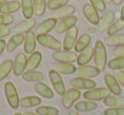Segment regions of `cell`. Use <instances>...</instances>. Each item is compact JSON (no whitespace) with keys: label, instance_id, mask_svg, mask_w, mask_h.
<instances>
[{"label":"cell","instance_id":"cell-50","mask_svg":"<svg viewBox=\"0 0 124 115\" xmlns=\"http://www.w3.org/2000/svg\"><path fill=\"white\" fill-rule=\"evenodd\" d=\"M103 1H105L106 3H111V1H112V0H103Z\"/></svg>","mask_w":124,"mask_h":115},{"label":"cell","instance_id":"cell-2","mask_svg":"<svg viewBox=\"0 0 124 115\" xmlns=\"http://www.w3.org/2000/svg\"><path fill=\"white\" fill-rule=\"evenodd\" d=\"M3 89H4V94H6L7 101H8L10 108L13 110H16L20 107V98L14 84L12 81H6Z\"/></svg>","mask_w":124,"mask_h":115},{"label":"cell","instance_id":"cell-10","mask_svg":"<svg viewBox=\"0 0 124 115\" xmlns=\"http://www.w3.org/2000/svg\"><path fill=\"white\" fill-rule=\"evenodd\" d=\"M26 62H27V58H26L25 52H20L17 56L15 57V60L13 62V74L14 76H21L26 70Z\"/></svg>","mask_w":124,"mask_h":115},{"label":"cell","instance_id":"cell-48","mask_svg":"<svg viewBox=\"0 0 124 115\" xmlns=\"http://www.w3.org/2000/svg\"><path fill=\"white\" fill-rule=\"evenodd\" d=\"M69 115H79L78 112H76L75 110H71L70 112H69Z\"/></svg>","mask_w":124,"mask_h":115},{"label":"cell","instance_id":"cell-9","mask_svg":"<svg viewBox=\"0 0 124 115\" xmlns=\"http://www.w3.org/2000/svg\"><path fill=\"white\" fill-rule=\"evenodd\" d=\"M77 35H78V29L77 27H72L66 32L65 36L63 39V43H62V48L66 51H71V49L74 48V45L77 40Z\"/></svg>","mask_w":124,"mask_h":115},{"label":"cell","instance_id":"cell-51","mask_svg":"<svg viewBox=\"0 0 124 115\" xmlns=\"http://www.w3.org/2000/svg\"><path fill=\"white\" fill-rule=\"evenodd\" d=\"M6 1H8V0H0V4H2V3H4Z\"/></svg>","mask_w":124,"mask_h":115},{"label":"cell","instance_id":"cell-22","mask_svg":"<svg viewBox=\"0 0 124 115\" xmlns=\"http://www.w3.org/2000/svg\"><path fill=\"white\" fill-rule=\"evenodd\" d=\"M22 78L25 81L28 83H37V81H41L45 78V75L40 71L32 70V71H26L22 74Z\"/></svg>","mask_w":124,"mask_h":115},{"label":"cell","instance_id":"cell-31","mask_svg":"<svg viewBox=\"0 0 124 115\" xmlns=\"http://www.w3.org/2000/svg\"><path fill=\"white\" fill-rule=\"evenodd\" d=\"M105 43L109 47H116L124 43V34H114V35H108L105 38Z\"/></svg>","mask_w":124,"mask_h":115},{"label":"cell","instance_id":"cell-6","mask_svg":"<svg viewBox=\"0 0 124 115\" xmlns=\"http://www.w3.org/2000/svg\"><path fill=\"white\" fill-rule=\"evenodd\" d=\"M49 79L51 81V85L54 87V89L56 90V92L59 96H63L65 92V86H64L63 79H62L60 73H58L56 70H50L49 71Z\"/></svg>","mask_w":124,"mask_h":115},{"label":"cell","instance_id":"cell-52","mask_svg":"<svg viewBox=\"0 0 124 115\" xmlns=\"http://www.w3.org/2000/svg\"><path fill=\"white\" fill-rule=\"evenodd\" d=\"M14 115H22V114H21V113H20V112H16V113H15Z\"/></svg>","mask_w":124,"mask_h":115},{"label":"cell","instance_id":"cell-24","mask_svg":"<svg viewBox=\"0 0 124 115\" xmlns=\"http://www.w3.org/2000/svg\"><path fill=\"white\" fill-rule=\"evenodd\" d=\"M93 56H94V47H90V46H88V47H86L84 50H82L81 52H79V54L77 56V64H78L79 66L81 65H85V64H87L88 62L92 60Z\"/></svg>","mask_w":124,"mask_h":115},{"label":"cell","instance_id":"cell-44","mask_svg":"<svg viewBox=\"0 0 124 115\" xmlns=\"http://www.w3.org/2000/svg\"><path fill=\"white\" fill-rule=\"evenodd\" d=\"M11 33V28L8 25H0V39L8 36Z\"/></svg>","mask_w":124,"mask_h":115},{"label":"cell","instance_id":"cell-5","mask_svg":"<svg viewBox=\"0 0 124 115\" xmlns=\"http://www.w3.org/2000/svg\"><path fill=\"white\" fill-rule=\"evenodd\" d=\"M79 97H81V91L77 88H70L65 90L64 94L62 96V105L65 109H71L72 105L77 101V99H79Z\"/></svg>","mask_w":124,"mask_h":115},{"label":"cell","instance_id":"cell-12","mask_svg":"<svg viewBox=\"0 0 124 115\" xmlns=\"http://www.w3.org/2000/svg\"><path fill=\"white\" fill-rule=\"evenodd\" d=\"M83 13L85 15L86 20L89 22L90 24L93 25H98L99 23V14H98V11L92 6V3H85L83 7Z\"/></svg>","mask_w":124,"mask_h":115},{"label":"cell","instance_id":"cell-35","mask_svg":"<svg viewBox=\"0 0 124 115\" xmlns=\"http://www.w3.org/2000/svg\"><path fill=\"white\" fill-rule=\"evenodd\" d=\"M33 6H34V13L37 16H41L46 11L47 2L46 0H33Z\"/></svg>","mask_w":124,"mask_h":115},{"label":"cell","instance_id":"cell-13","mask_svg":"<svg viewBox=\"0 0 124 115\" xmlns=\"http://www.w3.org/2000/svg\"><path fill=\"white\" fill-rule=\"evenodd\" d=\"M105 83L107 85V88L110 90L112 94H116V96H120L121 92H122V89H121V85L119 84V81L116 80V78L113 76V75L109 74V73H106L105 76Z\"/></svg>","mask_w":124,"mask_h":115},{"label":"cell","instance_id":"cell-46","mask_svg":"<svg viewBox=\"0 0 124 115\" xmlns=\"http://www.w3.org/2000/svg\"><path fill=\"white\" fill-rule=\"evenodd\" d=\"M120 19H121V20H124V4H123L122 9H121V13H120Z\"/></svg>","mask_w":124,"mask_h":115},{"label":"cell","instance_id":"cell-45","mask_svg":"<svg viewBox=\"0 0 124 115\" xmlns=\"http://www.w3.org/2000/svg\"><path fill=\"white\" fill-rule=\"evenodd\" d=\"M6 46H7V43H6V40H4L3 38L2 39H0V54L3 52V50L6 49Z\"/></svg>","mask_w":124,"mask_h":115},{"label":"cell","instance_id":"cell-42","mask_svg":"<svg viewBox=\"0 0 124 115\" xmlns=\"http://www.w3.org/2000/svg\"><path fill=\"white\" fill-rule=\"evenodd\" d=\"M114 77L116 78V80L119 81V84H120L122 87H124V72L122 70H116V72H114Z\"/></svg>","mask_w":124,"mask_h":115},{"label":"cell","instance_id":"cell-8","mask_svg":"<svg viewBox=\"0 0 124 115\" xmlns=\"http://www.w3.org/2000/svg\"><path fill=\"white\" fill-rule=\"evenodd\" d=\"M101 71L96 65H81L76 68L75 74L76 76L84 77V78H94L100 74Z\"/></svg>","mask_w":124,"mask_h":115},{"label":"cell","instance_id":"cell-16","mask_svg":"<svg viewBox=\"0 0 124 115\" xmlns=\"http://www.w3.org/2000/svg\"><path fill=\"white\" fill-rule=\"evenodd\" d=\"M75 7L72 6V4H66V6L62 7L60 9H57V10H54L51 12V17L56 20H61L64 19L66 16H70V15H73L75 12Z\"/></svg>","mask_w":124,"mask_h":115},{"label":"cell","instance_id":"cell-36","mask_svg":"<svg viewBox=\"0 0 124 115\" xmlns=\"http://www.w3.org/2000/svg\"><path fill=\"white\" fill-rule=\"evenodd\" d=\"M107 64L110 70H122L124 68V57H116L110 60Z\"/></svg>","mask_w":124,"mask_h":115},{"label":"cell","instance_id":"cell-28","mask_svg":"<svg viewBox=\"0 0 124 115\" xmlns=\"http://www.w3.org/2000/svg\"><path fill=\"white\" fill-rule=\"evenodd\" d=\"M103 104L109 108H116V107H124V96H108L103 99Z\"/></svg>","mask_w":124,"mask_h":115},{"label":"cell","instance_id":"cell-19","mask_svg":"<svg viewBox=\"0 0 124 115\" xmlns=\"http://www.w3.org/2000/svg\"><path fill=\"white\" fill-rule=\"evenodd\" d=\"M57 25V20L54 17H49V19H46L37 26L36 28V33L37 35L39 34H48L50 30H52L54 28V26Z\"/></svg>","mask_w":124,"mask_h":115},{"label":"cell","instance_id":"cell-15","mask_svg":"<svg viewBox=\"0 0 124 115\" xmlns=\"http://www.w3.org/2000/svg\"><path fill=\"white\" fill-rule=\"evenodd\" d=\"M54 59L58 62H69V63H73L77 60L76 52L72 51H66V50H56L54 52Z\"/></svg>","mask_w":124,"mask_h":115},{"label":"cell","instance_id":"cell-7","mask_svg":"<svg viewBox=\"0 0 124 115\" xmlns=\"http://www.w3.org/2000/svg\"><path fill=\"white\" fill-rule=\"evenodd\" d=\"M77 23V17L75 15H70L66 16L64 19H61L60 21L57 23V25L54 26V29L56 30L57 34H62L64 32H68L70 28L74 27Z\"/></svg>","mask_w":124,"mask_h":115},{"label":"cell","instance_id":"cell-20","mask_svg":"<svg viewBox=\"0 0 124 115\" xmlns=\"http://www.w3.org/2000/svg\"><path fill=\"white\" fill-rule=\"evenodd\" d=\"M34 89L39 96H41L45 99H52L54 98V90H51V88L49 86H47L46 84L41 83V81H37L34 86Z\"/></svg>","mask_w":124,"mask_h":115},{"label":"cell","instance_id":"cell-27","mask_svg":"<svg viewBox=\"0 0 124 115\" xmlns=\"http://www.w3.org/2000/svg\"><path fill=\"white\" fill-rule=\"evenodd\" d=\"M41 58L43 56H41V52L39 51H34L33 53H31L30 58L27 59V62H26V71L36 70L41 62Z\"/></svg>","mask_w":124,"mask_h":115},{"label":"cell","instance_id":"cell-18","mask_svg":"<svg viewBox=\"0 0 124 115\" xmlns=\"http://www.w3.org/2000/svg\"><path fill=\"white\" fill-rule=\"evenodd\" d=\"M24 38H25V35L23 33H15V35H13L8 40L7 46H6V50L8 52L14 51L21 43H24Z\"/></svg>","mask_w":124,"mask_h":115},{"label":"cell","instance_id":"cell-38","mask_svg":"<svg viewBox=\"0 0 124 115\" xmlns=\"http://www.w3.org/2000/svg\"><path fill=\"white\" fill-rule=\"evenodd\" d=\"M70 0H48L47 1V8L49 10L54 11L57 9H60L62 7L66 6Z\"/></svg>","mask_w":124,"mask_h":115},{"label":"cell","instance_id":"cell-43","mask_svg":"<svg viewBox=\"0 0 124 115\" xmlns=\"http://www.w3.org/2000/svg\"><path fill=\"white\" fill-rule=\"evenodd\" d=\"M112 54L114 57H124V43L120 46H116L112 51Z\"/></svg>","mask_w":124,"mask_h":115},{"label":"cell","instance_id":"cell-47","mask_svg":"<svg viewBox=\"0 0 124 115\" xmlns=\"http://www.w3.org/2000/svg\"><path fill=\"white\" fill-rule=\"evenodd\" d=\"M122 1L123 0H112V2H113L116 6H120V4L122 3Z\"/></svg>","mask_w":124,"mask_h":115},{"label":"cell","instance_id":"cell-1","mask_svg":"<svg viewBox=\"0 0 124 115\" xmlns=\"http://www.w3.org/2000/svg\"><path fill=\"white\" fill-rule=\"evenodd\" d=\"M94 61L95 65L100 71H103L106 68L107 64V52L106 47L101 40H97L94 46Z\"/></svg>","mask_w":124,"mask_h":115},{"label":"cell","instance_id":"cell-33","mask_svg":"<svg viewBox=\"0 0 124 115\" xmlns=\"http://www.w3.org/2000/svg\"><path fill=\"white\" fill-rule=\"evenodd\" d=\"M36 113L38 115H59V109L52 105H37Z\"/></svg>","mask_w":124,"mask_h":115},{"label":"cell","instance_id":"cell-32","mask_svg":"<svg viewBox=\"0 0 124 115\" xmlns=\"http://www.w3.org/2000/svg\"><path fill=\"white\" fill-rule=\"evenodd\" d=\"M22 12L25 19H31L34 14V6H33V0H22L21 1Z\"/></svg>","mask_w":124,"mask_h":115},{"label":"cell","instance_id":"cell-39","mask_svg":"<svg viewBox=\"0 0 124 115\" xmlns=\"http://www.w3.org/2000/svg\"><path fill=\"white\" fill-rule=\"evenodd\" d=\"M103 115H124V108L116 107V108H108L103 111Z\"/></svg>","mask_w":124,"mask_h":115},{"label":"cell","instance_id":"cell-40","mask_svg":"<svg viewBox=\"0 0 124 115\" xmlns=\"http://www.w3.org/2000/svg\"><path fill=\"white\" fill-rule=\"evenodd\" d=\"M89 2L98 12H103V11H106V4L107 3H106L103 0H89Z\"/></svg>","mask_w":124,"mask_h":115},{"label":"cell","instance_id":"cell-23","mask_svg":"<svg viewBox=\"0 0 124 115\" xmlns=\"http://www.w3.org/2000/svg\"><path fill=\"white\" fill-rule=\"evenodd\" d=\"M21 8V2L17 0L12 1H6L4 3L0 4V13L1 14H12L13 12H16Z\"/></svg>","mask_w":124,"mask_h":115},{"label":"cell","instance_id":"cell-14","mask_svg":"<svg viewBox=\"0 0 124 115\" xmlns=\"http://www.w3.org/2000/svg\"><path fill=\"white\" fill-rule=\"evenodd\" d=\"M114 17H116V13L112 10H107L105 11V13L102 14V16L99 19L98 23V29L100 32H105L109 28V26L113 23Z\"/></svg>","mask_w":124,"mask_h":115},{"label":"cell","instance_id":"cell-17","mask_svg":"<svg viewBox=\"0 0 124 115\" xmlns=\"http://www.w3.org/2000/svg\"><path fill=\"white\" fill-rule=\"evenodd\" d=\"M36 36H35L34 32L28 30L25 34V38H24V52L25 53H33L36 48Z\"/></svg>","mask_w":124,"mask_h":115},{"label":"cell","instance_id":"cell-21","mask_svg":"<svg viewBox=\"0 0 124 115\" xmlns=\"http://www.w3.org/2000/svg\"><path fill=\"white\" fill-rule=\"evenodd\" d=\"M97 108H98V104L92 100L78 101L74 104V110L76 112H90L96 110Z\"/></svg>","mask_w":124,"mask_h":115},{"label":"cell","instance_id":"cell-30","mask_svg":"<svg viewBox=\"0 0 124 115\" xmlns=\"http://www.w3.org/2000/svg\"><path fill=\"white\" fill-rule=\"evenodd\" d=\"M90 40H92V38H90L89 34L81 35V36L77 38L76 43H75V45H74L75 52H81L82 50H84L86 47H88L90 43Z\"/></svg>","mask_w":124,"mask_h":115},{"label":"cell","instance_id":"cell-26","mask_svg":"<svg viewBox=\"0 0 124 115\" xmlns=\"http://www.w3.org/2000/svg\"><path fill=\"white\" fill-rule=\"evenodd\" d=\"M35 25H36V20L31 17V19H26V20H24V21L20 22L19 24H16L13 30H14L15 33H23L24 34V33L31 30Z\"/></svg>","mask_w":124,"mask_h":115},{"label":"cell","instance_id":"cell-4","mask_svg":"<svg viewBox=\"0 0 124 115\" xmlns=\"http://www.w3.org/2000/svg\"><path fill=\"white\" fill-rule=\"evenodd\" d=\"M111 92L108 88H92L88 89L84 92L83 97L86 100H92V101H99V100H103L105 98H107L108 96H110Z\"/></svg>","mask_w":124,"mask_h":115},{"label":"cell","instance_id":"cell-37","mask_svg":"<svg viewBox=\"0 0 124 115\" xmlns=\"http://www.w3.org/2000/svg\"><path fill=\"white\" fill-rule=\"evenodd\" d=\"M124 28V20H121L119 19L118 21H114L111 25L109 26V28L107 29V33L108 35H114V34H118L121 29Z\"/></svg>","mask_w":124,"mask_h":115},{"label":"cell","instance_id":"cell-41","mask_svg":"<svg viewBox=\"0 0 124 115\" xmlns=\"http://www.w3.org/2000/svg\"><path fill=\"white\" fill-rule=\"evenodd\" d=\"M14 21L12 14H1L0 13V25H9Z\"/></svg>","mask_w":124,"mask_h":115},{"label":"cell","instance_id":"cell-34","mask_svg":"<svg viewBox=\"0 0 124 115\" xmlns=\"http://www.w3.org/2000/svg\"><path fill=\"white\" fill-rule=\"evenodd\" d=\"M12 67H13V61L10 59L4 60L0 64V81L8 76L9 73L12 71Z\"/></svg>","mask_w":124,"mask_h":115},{"label":"cell","instance_id":"cell-25","mask_svg":"<svg viewBox=\"0 0 124 115\" xmlns=\"http://www.w3.org/2000/svg\"><path fill=\"white\" fill-rule=\"evenodd\" d=\"M54 70H56L58 73L60 74H73L76 71V66L72 63H69V62H58L54 65Z\"/></svg>","mask_w":124,"mask_h":115},{"label":"cell","instance_id":"cell-3","mask_svg":"<svg viewBox=\"0 0 124 115\" xmlns=\"http://www.w3.org/2000/svg\"><path fill=\"white\" fill-rule=\"evenodd\" d=\"M36 40L38 41L39 45H41L43 47L49 48L52 50H60L62 48V43L58 40L57 38H54V36L49 34H39L36 36Z\"/></svg>","mask_w":124,"mask_h":115},{"label":"cell","instance_id":"cell-49","mask_svg":"<svg viewBox=\"0 0 124 115\" xmlns=\"http://www.w3.org/2000/svg\"><path fill=\"white\" fill-rule=\"evenodd\" d=\"M24 115H38V114H36V113H33V112H26Z\"/></svg>","mask_w":124,"mask_h":115},{"label":"cell","instance_id":"cell-11","mask_svg":"<svg viewBox=\"0 0 124 115\" xmlns=\"http://www.w3.org/2000/svg\"><path fill=\"white\" fill-rule=\"evenodd\" d=\"M70 84L72 87L77 89H92L96 87V81H94L92 78H84V77L76 76L70 80Z\"/></svg>","mask_w":124,"mask_h":115},{"label":"cell","instance_id":"cell-29","mask_svg":"<svg viewBox=\"0 0 124 115\" xmlns=\"http://www.w3.org/2000/svg\"><path fill=\"white\" fill-rule=\"evenodd\" d=\"M40 103H41V99L37 96H26L20 99V105L22 108H25V109L37 107Z\"/></svg>","mask_w":124,"mask_h":115}]
</instances>
